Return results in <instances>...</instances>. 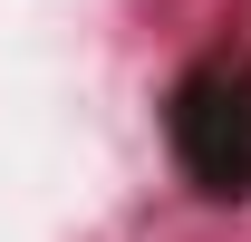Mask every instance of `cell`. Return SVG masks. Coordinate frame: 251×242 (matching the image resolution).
Here are the masks:
<instances>
[{"mask_svg":"<svg viewBox=\"0 0 251 242\" xmlns=\"http://www.w3.org/2000/svg\"><path fill=\"white\" fill-rule=\"evenodd\" d=\"M174 155L203 194H251V78L193 68L174 88Z\"/></svg>","mask_w":251,"mask_h":242,"instance_id":"cell-1","label":"cell"}]
</instances>
